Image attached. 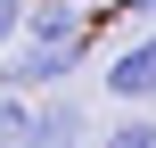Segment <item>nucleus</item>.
Returning a JSON list of instances; mask_svg holds the SVG:
<instances>
[{
    "instance_id": "obj_2",
    "label": "nucleus",
    "mask_w": 156,
    "mask_h": 148,
    "mask_svg": "<svg viewBox=\"0 0 156 148\" xmlns=\"http://www.w3.org/2000/svg\"><path fill=\"white\" fill-rule=\"evenodd\" d=\"M123 107H140V99H156V25L140 33V41H123L115 58H107V74H99Z\"/></svg>"
},
{
    "instance_id": "obj_5",
    "label": "nucleus",
    "mask_w": 156,
    "mask_h": 148,
    "mask_svg": "<svg viewBox=\"0 0 156 148\" xmlns=\"http://www.w3.org/2000/svg\"><path fill=\"white\" fill-rule=\"evenodd\" d=\"M25 124H33L25 91H0V148H25Z\"/></svg>"
},
{
    "instance_id": "obj_6",
    "label": "nucleus",
    "mask_w": 156,
    "mask_h": 148,
    "mask_svg": "<svg viewBox=\"0 0 156 148\" xmlns=\"http://www.w3.org/2000/svg\"><path fill=\"white\" fill-rule=\"evenodd\" d=\"M99 148H156V115H123L115 132H99Z\"/></svg>"
},
{
    "instance_id": "obj_4",
    "label": "nucleus",
    "mask_w": 156,
    "mask_h": 148,
    "mask_svg": "<svg viewBox=\"0 0 156 148\" xmlns=\"http://www.w3.org/2000/svg\"><path fill=\"white\" fill-rule=\"evenodd\" d=\"M90 132H82V107L58 91V99H41L33 107V124H25V148H82Z\"/></svg>"
},
{
    "instance_id": "obj_7",
    "label": "nucleus",
    "mask_w": 156,
    "mask_h": 148,
    "mask_svg": "<svg viewBox=\"0 0 156 148\" xmlns=\"http://www.w3.org/2000/svg\"><path fill=\"white\" fill-rule=\"evenodd\" d=\"M25 41V0H0V49Z\"/></svg>"
},
{
    "instance_id": "obj_8",
    "label": "nucleus",
    "mask_w": 156,
    "mask_h": 148,
    "mask_svg": "<svg viewBox=\"0 0 156 148\" xmlns=\"http://www.w3.org/2000/svg\"><path fill=\"white\" fill-rule=\"evenodd\" d=\"M123 16H140V25H156V0H115Z\"/></svg>"
},
{
    "instance_id": "obj_3",
    "label": "nucleus",
    "mask_w": 156,
    "mask_h": 148,
    "mask_svg": "<svg viewBox=\"0 0 156 148\" xmlns=\"http://www.w3.org/2000/svg\"><path fill=\"white\" fill-rule=\"evenodd\" d=\"M25 41H90L82 0H25Z\"/></svg>"
},
{
    "instance_id": "obj_9",
    "label": "nucleus",
    "mask_w": 156,
    "mask_h": 148,
    "mask_svg": "<svg viewBox=\"0 0 156 148\" xmlns=\"http://www.w3.org/2000/svg\"><path fill=\"white\" fill-rule=\"evenodd\" d=\"M82 8H107V0H82Z\"/></svg>"
},
{
    "instance_id": "obj_1",
    "label": "nucleus",
    "mask_w": 156,
    "mask_h": 148,
    "mask_svg": "<svg viewBox=\"0 0 156 148\" xmlns=\"http://www.w3.org/2000/svg\"><path fill=\"white\" fill-rule=\"evenodd\" d=\"M82 66V41H25L16 58L0 49V91H58Z\"/></svg>"
}]
</instances>
